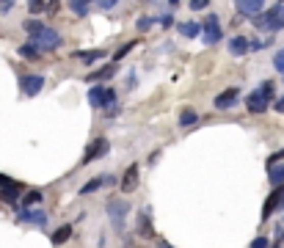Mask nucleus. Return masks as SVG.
Returning a JSON list of instances; mask_svg holds the SVG:
<instances>
[{
  "label": "nucleus",
  "mask_w": 284,
  "mask_h": 248,
  "mask_svg": "<svg viewBox=\"0 0 284 248\" xmlns=\"http://www.w3.org/2000/svg\"><path fill=\"white\" fill-rule=\"evenodd\" d=\"M69 9L75 11L78 17H86V14H89V3H80V0H69Z\"/></svg>",
  "instance_id": "nucleus-28"
},
{
  "label": "nucleus",
  "mask_w": 284,
  "mask_h": 248,
  "mask_svg": "<svg viewBox=\"0 0 284 248\" xmlns=\"http://www.w3.org/2000/svg\"><path fill=\"white\" fill-rule=\"evenodd\" d=\"M121 190L124 193H133L135 187H138V163H130L127 166V171H124V177H121Z\"/></svg>",
  "instance_id": "nucleus-12"
},
{
  "label": "nucleus",
  "mask_w": 284,
  "mask_h": 248,
  "mask_svg": "<svg viewBox=\"0 0 284 248\" xmlns=\"http://www.w3.org/2000/svg\"><path fill=\"white\" fill-rule=\"evenodd\" d=\"M133 47H135V42H127V44H121V47H119V50H116V52H113V61H121V58H124V56H127V52H130V50H133Z\"/></svg>",
  "instance_id": "nucleus-29"
},
{
  "label": "nucleus",
  "mask_w": 284,
  "mask_h": 248,
  "mask_svg": "<svg viewBox=\"0 0 284 248\" xmlns=\"http://www.w3.org/2000/svg\"><path fill=\"white\" fill-rule=\"evenodd\" d=\"M36 204H42V190H28L19 202V207H36Z\"/></svg>",
  "instance_id": "nucleus-21"
},
{
  "label": "nucleus",
  "mask_w": 284,
  "mask_h": 248,
  "mask_svg": "<svg viewBox=\"0 0 284 248\" xmlns=\"http://www.w3.org/2000/svg\"><path fill=\"white\" fill-rule=\"evenodd\" d=\"M191 9H193V11H201V9H207V0H191Z\"/></svg>",
  "instance_id": "nucleus-36"
},
{
  "label": "nucleus",
  "mask_w": 284,
  "mask_h": 248,
  "mask_svg": "<svg viewBox=\"0 0 284 248\" xmlns=\"http://www.w3.org/2000/svg\"><path fill=\"white\" fill-rule=\"evenodd\" d=\"M270 99H273V83L265 80L260 89H254L246 97V108H248V113H265L268 105H270Z\"/></svg>",
  "instance_id": "nucleus-2"
},
{
  "label": "nucleus",
  "mask_w": 284,
  "mask_h": 248,
  "mask_svg": "<svg viewBox=\"0 0 284 248\" xmlns=\"http://www.w3.org/2000/svg\"><path fill=\"white\" fill-rule=\"evenodd\" d=\"M108 152H111V144H108L105 138H94V141H91V146L86 149L83 160H80V166H89V163H94L97 157H105Z\"/></svg>",
  "instance_id": "nucleus-6"
},
{
  "label": "nucleus",
  "mask_w": 284,
  "mask_h": 248,
  "mask_svg": "<svg viewBox=\"0 0 284 248\" xmlns=\"http://www.w3.org/2000/svg\"><path fill=\"white\" fill-rule=\"evenodd\" d=\"M33 44L39 47V50H56V47L61 44V36H58V31H53V28H42V33H36V36L31 39Z\"/></svg>",
  "instance_id": "nucleus-5"
},
{
  "label": "nucleus",
  "mask_w": 284,
  "mask_h": 248,
  "mask_svg": "<svg viewBox=\"0 0 284 248\" xmlns=\"http://www.w3.org/2000/svg\"><path fill=\"white\" fill-rule=\"evenodd\" d=\"M238 99H240L238 89H226V91H221L218 97H215V108H218V111H229V108L238 105Z\"/></svg>",
  "instance_id": "nucleus-11"
},
{
  "label": "nucleus",
  "mask_w": 284,
  "mask_h": 248,
  "mask_svg": "<svg viewBox=\"0 0 284 248\" xmlns=\"http://www.w3.org/2000/svg\"><path fill=\"white\" fill-rule=\"evenodd\" d=\"M138 234H141V237H152V234H154L149 212H141V218H138Z\"/></svg>",
  "instance_id": "nucleus-16"
},
{
  "label": "nucleus",
  "mask_w": 284,
  "mask_h": 248,
  "mask_svg": "<svg viewBox=\"0 0 284 248\" xmlns=\"http://www.w3.org/2000/svg\"><path fill=\"white\" fill-rule=\"evenodd\" d=\"M61 6V0H50V3H44V11H50V14H56Z\"/></svg>",
  "instance_id": "nucleus-35"
},
{
  "label": "nucleus",
  "mask_w": 284,
  "mask_h": 248,
  "mask_svg": "<svg viewBox=\"0 0 284 248\" xmlns=\"http://www.w3.org/2000/svg\"><path fill=\"white\" fill-rule=\"evenodd\" d=\"M19 89H22L25 97H36L44 89V77L42 75H22L19 77Z\"/></svg>",
  "instance_id": "nucleus-7"
},
{
  "label": "nucleus",
  "mask_w": 284,
  "mask_h": 248,
  "mask_svg": "<svg viewBox=\"0 0 284 248\" xmlns=\"http://www.w3.org/2000/svg\"><path fill=\"white\" fill-rule=\"evenodd\" d=\"M281 3H284V0H281Z\"/></svg>",
  "instance_id": "nucleus-43"
},
{
  "label": "nucleus",
  "mask_w": 284,
  "mask_h": 248,
  "mask_svg": "<svg viewBox=\"0 0 284 248\" xmlns=\"http://www.w3.org/2000/svg\"><path fill=\"white\" fill-rule=\"evenodd\" d=\"M270 185H284V163L276 169V166H270Z\"/></svg>",
  "instance_id": "nucleus-25"
},
{
  "label": "nucleus",
  "mask_w": 284,
  "mask_h": 248,
  "mask_svg": "<svg viewBox=\"0 0 284 248\" xmlns=\"http://www.w3.org/2000/svg\"><path fill=\"white\" fill-rule=\"evenodd\" d=\"M105 212H108V218H111L113 229L124 232V218H127V212H130V204H127L124 199H111L108 207H105Z\"/></svg>",
  "instance_id": "nucleus-3"
},
{
  "label": "nucleus",
  "mask_w": 284,
  "mask_h": 248,
  "mask_svg": "<svg viewBox=\"0 0 284 248\" xmlns=\"http://www.w3.org/2000/svg\"><path fill=\"white\" fill-rule=\"evenodd\" d=\"M17 221L33 226H47V212L39 210V207H17Z\"/></svg>",
  "instance_id": "nucleus-4"
},
{
  "label": "nucleus",
  "mask_w": 284,
  "mask_h": 248,
  "mask_svg": "<svg viewBox=\"0 0 284 248\" xmlns=\"http://www.w3.org/2000/svg\"><path fill=\"white\" fill-rule=\"evenodd\" d=\"M248 248H270V243H268V237H256Z\"/></svg>",
  "instance_id": "nucleus-34"
},
{
  "label": "nucleus",
  "mask_w": 284,
  "mask_h": 248,
  "mask_svg": "<svg viewBox=\"0 0 284 248\" xmlns=\"http://www.w3.org/2000/svg\"><path fill=\"white\" fill-rule=\"evenodd\" d=\"M80 3H91V0H80Z\"/></svg>",
  "instance_id": "nucleus-41"
},
{
  "label": "nucleus",
  "mask_w": 284,
  "mask_h": 248,
  "mask_svg": "<svg viewBox=\"0 0 284 248\" xmlns=\"http://www.w3.org/2000/svg\"><path fill=\"white\" fill-rule=\"evenodd\" d=\"M19 196H22V185L14 182V179H11L9 185L0 187V199H3L6 204H17V202H19Z\"/></svg>",
  "instance_id": "nucleus-13"
},
{
  "label": "nucleus",
  "mask_w": 284,
  "mask_h": 248,
  "mask_svg": "<svg viewBox=\"0 0 284 248\" xmlns=\"http://www.w3.org/2000/svg\"><path fill=\"white\" fill-rule=\"evenodd\" d=\"M19 56H22L25 58V61H36V58L39 56H42V50H39V47L36 44H33V42H28V44H22V47H19Z\"/></svg>",
  "instance_id": "nucleus-17"
},
{
  "label": "nucleus",
  "mask_w": 284,
  "mask_h": 248,
  "mask_svg": "<svg viewBox=\"0 0 284 248\" xmlns=\"http://www.w3.org/2000/svg\"><path fill=\"white\" fill-rule=\"evenodd\" d=\"M22 28L28 31V36L33 39V36H36V33H42V28H44V25L39 22V19H25V25H22Z\"/></svg>",
  "instance_id": "nucleus-26"
},
{
  "label": "nucleus",
  "mask_w": 284,
  "mask_h": 248,
  "mask_svg": "<svg viewBox=\"0 0 284 248\" xmlns=\"http://www.w3.org/2000/svg\"><path fill=\"white\" fill-rule=\"evenodd\" d=\"M284 204V185H276L273 187V193L265 199V207H262V218H270L276 210Z\"/></svg>",
  "instance_id": "nucleus-9"
},
{
  "label": "nucleus",
  "mask_w": 284,
  "mask_h": 248,
  "mask_svg": "<svg viewBox=\"0 0 284 248\" xmlns=\"http://www.w3.org/2000/svg\"><path fill=\"white\" fill-rule=\"evenodd\" d=\"M229 52H232L235 58L246 56V52H248V39L246 36H232V39H229Z\"/></svg>",
  "instance_id": "nucleus-14"
},
{
  "label": "nucleus",
  "mask_w": 284,
  "mask_h": 248,
  "mask_svg": "<svg viewBox=\"0 0 284 248\" xmlns=\"http://www.w3.org/2000/svg\"><path fill=\"white\" fill-rule=\"evenodd\" d=\"M72 237V226H61L58 232H53V245H64Z\"/></svg>",
  "instance_id": "nucleus-23"
},
{
  "label": "nucleus",
  "mask_w": 284,
  "mask_h": 248,
  "mask_svg": "<svg viewBox=\"0 0 284 248\" xmlns=\"http://www.w3.org/2000/svg\"><path fill=\"white\" fill-rule=\"evenodd\" d=\"M113 102H116V91H113V89H105L102 99H99V108H111Z\"/></svg>",
  "instance_id": "nucleus-27"
},
{
  "label": "nucleus",
  "mask_w": 284,
  "mask_h": 248,
  "mask_svg": "<svg viewBox=\"0 0 284 248\" xmlns=\"http://www.w3.org/2000/svg\"><path fill=\"white\" fill-rule=\"evenodd\" d=\"M273 66H276V72H281V75H284V47L273 56Z\"/></svg>",
  "instance_id": "nucleus-32"
},
{
  "label": "nucleus",
  "mask_w": 284,
  "mask_h": 248,
  "mask_svg": "<svg viewBox=\"0 0 284 248\" xmlns=\"http://www.w3.org/2000/svg\"><path fill=\"white\" fill-rule=\"evenodd\" d=\"M221 39H224V33H221V25H218V17L215 14H210L204 19V44H218Z\"/></svg>",
  "instance_id": "nucleus-8"
},
{
  "label": "nucleus",
  "mask_w": 284,
  "mask_h": 248,
  "mask_svg": "<svg viewBox=\"0 0 284 248\" xmlns=\"http://www.w3.org/2000/svg\"><path fill=\"white\" fill-rule=\"evenodd\" d=\"M102 94H105L102 86H91V91H89V105H91V108H99V99H102Z\"/></svg>",
  "instance_id": "nucleus-24"
},
{
  "label": "nucleus",
  "mask_w": 284,
  "mask_h": 248,
  "mask_svg": "<svg viewBox=\"0 0 284 248\" xmlns=\"http://www.w3.org/2000/svg\"><path fill=\"white\" fill-rule=\"evenodd\" d=\"M113 75H116V66H113V64H108V66H102V69L91 72L89 80H111Z\"/></svg>",
  "instance_id": "nucleus-20"
},
{
  "label": "nucleus",
  "mask_w": 284,
  "mask_h": 248,
  "mask_svg": "<svg viewBox=\"0 0 284 248\" xmlns=\"http://www.w3.org/2000/svg\"><path fill=\"white\" fill-rule=\"evenodd\" d=\"M152 25H154V19H152V17H141L138 22H135V28H138L141 33H146V31L152 28Z\"/></svg>",
  "instance_id": "nucleus-30"
},
{
  "label": "nucleus",
  "mask_w": 284,
  "mask_h": 248,
  "mask_svg": "<svg viewBox=\"0 0 284 248\" xmlns=\"http://www.w3.org/2000/svg\"><path fill=\"white\" fill-rule=\"evenodd\" d=\"M276 108H279V111H284V99H281V102H276Z\"/></svg>",
  "instance_id": "nucleus-39"
},
{
  "label": "nucleus",
  "mask_w": 284,
  "mask_h": 248,
  "mask_svg": "<svg viewBox=\"0 0 284 248\" xmlns=\"http://www.w3.org/2000/svg\"><path fill=\"white\" fill-rule=\"evenodd\" d=\"M160 25H163V28H171V25H174V17L171 14H163V17H160Z\"/></svg>",
  "instance_id": "nucleus-37"
},
{
  "label": "nucleus",
  "mask_w": 284,
  "mask_h": 248,
  "mask_svg": "<svg viewBox=\"0 0 284 248\" xmlns=\"http://www.w3.org/2000/svg\"><path fill=\"white\" fill-rule=\"evenodd\" d=\"M251 22L256 31H268V33L284 31V3H276L273 9H265L262 14L251 17Z\"/></svg>",
  "instance_id": "nucleus-1"
},
{
  "label": "nucleus",
  "mask_w": 284,
  "mask_h": 248,
  "mask_svg": "<svg viewBox=\"0 0 284 248\" xmlns=\"http://www.w3.org/2000/svg\"><path fill=\"white\" fill-rule=\"evenodd\" d=\"M273 248H281V245H279V243H276V245H273Z\"/></svg>",
  "instance_id": "nucleus-42"
},
{
  "label": "nucleus",
  "mask_w": 284,
  "mask_h": 248,
  "mask_svg": "<svg viewBox=\"0 0 284 248\" xmlns=\"http://www.w3.org/2000/svg\"><path fill=\"white\" fill-rule=\"evenodd\" d=\"M158 248H174V245H168V243H160Z\"/></svg>",
  "instance_id": "nucleus-40"
},
{
  "label": "nucleus",
  "mask_w": 284,
  "mask_h": 248,
  "mask_svg": "<svg viewBox=\"0 0 284 248\" xmlns=\"http://www.w3.org/2000/svg\"><path fill=\"white\" fill-rule=\"evenodd\" d=\"M75 58H80L83 64H97L105 58V50H86V52H75Z\"/></svg>",
  "instance_id": "nucleus-15"
},
{
  "label": "nucleus",
  "mask_w": 284,
  "mask_h": 248,
  "mask_svg": "<svg viewBox=\"0 0 284 248\" xmlns=\"http://www.w3.org/2000/svg\"><path fill=\"white\" fill-rule=\"evenodd\" d=\"M9 182H11V179H9V177H3V174H0V187H3V185H9Z\"/></svg>",
  "instance_id": "nucleus-38"
},
{
  "label": "nucleus",
  "mask_w": 284,
  "mask_h": 248,
  "mask_svg": "<svg viewBox=\"0 0 284 248\" xmlns=\"http://www.w3.org/2000/svg\"><path fill=\"white\" fill-rule=\"evenodd\" d=\"M105 185V179L102 177H94V179H89L83 187H80V196H89V193H94V190H99V187Z\"/></svg>",
  "instance_id": "nucleus-22"
},
{
  "label": "nucleus",
  "mask_w": 284,
  "mask_h": 248,
  "mask_svg": "<svg viewBox=\"0 0 284 248\" xmlns=\"http://www.w3.org/2000/svg\"><path fill=\"white\" fill-rule=\"evenodd\" d=\"M193 124H199V113L193 108H185L179 113V127H193Z\"/></svg>",
  "instance_id": "nucleus-18"
},
{
  "label": "nucleus",
  "mask_w": 284,
  "mask_h": 248,
  "mask_svg": "<svg viewBox=\"0 0 284 248\" xmlns=\"http://www.w3.org/2000/svg\"><path fill=\"white\" fill-rule=\"evenodd\" d=\"M28 11H31V14H42V11H44V0H28Z\"/></svg>",
  "instance_id": "nucleus-31"
},
{
  "label": "nucleus",
  "mask_w": 284,
  "mask_h": 248,
  "mask_svg": "<svg viewBox=\"0 0 284 248\" xmlns=\"http://www.w3.org/2000/svg\"><path fill=\"white\" fill-rule=\"evenodd\" d=\"M179 33L188 36V39H196L201 33V25L199 22H179Z\"/></svg>",
  "instance_id": "nucleus-19"
},
{
  "label": "nucleus",
  "mask_w": 284,
  "mask_h": 248,
  "mask_svg": "<svg viewBox=\"0 0 284 248\" xmlns=\"http://www.w3.org/2000/svg\"><path fill=\"white\" fill-rule=\"evenodd\" d=\"M235 9H238L243 17H256L265 11V0H235Z\"/></svg>",
  "instance_id": "nucleus-10"
},
{
  "label": "nucleus",
  "mask_w": 284,
  "mask_h": 248,
  "mask_svg": "<svg viewBox=\"0 0 284 248\" xmlns=\"http://www.w3.org/2000/svg\"><path fill=\"white\" fill-rule=\"evenodd\" d=\"M116 3H119V0H97V6H99V9H102V11H111Z\"/></svg>",
  "instance_id": "nucleus-33"
}]
</instances>
